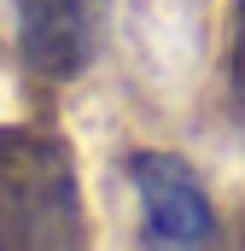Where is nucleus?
<instances>
[{
  "label": "nucleus",
  "mask_w": 245,
  "mask_h": 251,
  "mask_svg": "<svg viewBox=\"0 0 245 251\" xmlns=\"http://www.w3.org/2000/svg\"><path fill=\"white\" fill-rule=\"evenodd\" d=\"M82 246V187L64 140L0 128V251Z\"/></svg>",
  "instance_id": "1"
},
{
  "label": "nucleus",
  "mask_w": 245,
  "mask_h": 251,
  "mask_svg": "<svg viewBox=\"0 0 245 251\" xmlns=\"http://www.w3.org/2000/svg\"><path fill=\"white\" fill-rule=\"evenodd\" d=\"M128 176H134V193H140V216H146L140 240L146 246H170V251L216 246V210L175 152H140L128 164Z\"/></svg>",
  "instance_id": "2"
},
{
  "label": "nucleus",
  "mask_w": 245,
  "mask_h": 251,
  "mask_svg": "<svg viewBox=\"0 0 245 251\" xmlns=\"http://www.w3.org/2000/svg\"><path fill=\"white\" fill-rule=\"evenodd\" d=\"M105 0H18V47L24 64L47 82L82 76L99 53Z\"/></svg>",
  "instance_id": "3"
},
{
  "label": "nucleus",
  "mask_w": 245,
  "mask_h": 251,
  "mask_svg": "<svg viewBox=\"0 0 245 251\" xmlns=\"http://www.w3.org/2000/svg\"><path fill=\"white\" fill-rule=\"evenodd\" d=\"M234 111L245 128V0H234Z\"/></svg>",
  "instance_id": "4"
}]
</instances>
